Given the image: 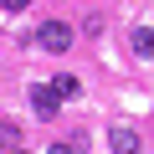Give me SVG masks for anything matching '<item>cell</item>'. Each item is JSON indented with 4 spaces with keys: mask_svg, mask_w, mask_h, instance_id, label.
<instances>
[{
    "mask_svg": "<svg viewBox=\"0 0 154 154\" xmlns=\"http://www.w3.org/2000/svg\"><path fill=\"white\" fill-rule=\"evenodd\" d=\"M36 41H41L46 51H67V46H72V26H67V21H46V26L36 31Z\"/></svg>",
    "mask_w": 154,
    "mask_h": 154,
    "instance_id": "1",
    "label": "cell"
},
{
    "mask_svg": "<svg viewBox=\"0 0 154 154\" xmlns=\"http://www.w3.org/2000/svg\"><path fill=\"white\" fill-rule=\"evenodd\" d=\"M31 108H36V118H57V108H62V103H57V93H51V88H31Z\"/></svg>",
    "mask_w": 154,
    "mask_h": 154,
    "instance_id": "2",
    "label": "cell"
},
{
    "mask_svg": "<svg viewBox=\"0 0 154 154\" xmlns=\"http://www.w3.org/2000/svg\"><path fill=\"white\" fill-rule=\"evenodd\" d=\"M108 144H113V154H139V134L134 128H113Z\"/></svg>",
    "mask_w": 154,
    "mask_h": 154,
    "instance_id": "3",
    "label": "cell"
},
{
    "mask_svg": "<svg viewBox=\"0 0 154 154\" xmlns=\"http://www.w3.org/2000/svg\"><path fill=\"white\" fill-rule=\"evenodd\" d=\"M128 41H134V51H139L144 62H154V26H134Z\"/></svg>",
    "mask_w": 154,
    "mask_h": 154,
    "instance_id": "4",
    "label": "cell"
},
{
    "mask_svg": "<svg viewBox=\"0 0 154 154\" xmlns=\"http://www.w3.org/2000/svg\"><path fill=\"white\" fill-rule=\"evenodd\" d=\"M51 93H57V103H62V98H77V93H82V82H77L72 72H62L57 82H51Z\"/></svg>",
    "mask_w": 154,
    "mask_h": 154,
    "instance_id": "5",
    "label": "cell"
},
{
    "mask_svg": "<svg viewBox=\"0 0 154 154\" xmlns=\"http://www.w3.org/2000/svg\"><path fill=\"white\" fill-rule=\"evenodd\" d=\"M21 149V128L16 123H0V154H16Z\"/></svg>",
    "mask_w": 154,
    "mask_h": 154,
    "instance_id": "6",
    "label": "cell"
},
{
    "mask_svg": "<svg viewBox=\"0 0 154 154\" xmlns=\"http://www.w3.org/2000/svg\"><path fill=\"white\" fill-rule=\"evenodd\" d=\"M0 5H5V11H21V5H31V0H0Z\"/></svg>",
    "mask_w": 154,
    "mask_h": 154,
    "instance_id": "7",
    "label": "cell"
},
{
    "mask_svg": "<svg viewBox=\"0 0 154 154\" xmlns=\"http://www.w3.org/2000/svg\"><path fill=\"white\" fill-rule=\"evenodd\" d=\"M46 154H72V144H57V149H46Z\"/></svg>",
    "mask_w": 154,
    "mask_h": 154,
    "instance_id": "8",
    "label": "cell"
},
{
    "mask_svg": "<svg viewBox=\"0 0 154 154\" xmlns=\"http://www.w3.org/2000/svg\"><path fill=\"white\" fill-rule=\"evenodd\" d=\"M16 154H26V149H16Z\"/></svg>",
    "mask_w": 154,
    "mask_h": 154,
    "instance_id": "9",
    "label": "cell"
}]
</instances>
